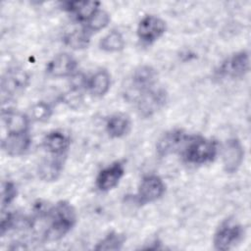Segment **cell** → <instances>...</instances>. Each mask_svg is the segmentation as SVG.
I'll list each match as a JSON object with an SVG mask.
<instances>
[{
	"label": "cell",
	"mask_w": 251,
	"mask_h": 251,
	"mask_svg": "<svg viewBox=\"0 0 251 251\" xmlns=\"http://www.w3.org/2000/svg\"><path fill=\"white\" fill-rule=\"evenodd\" d=\"M125 38L123 34L117 29L111 30L99 41L100 49L108 53L120 52L125 48Z\"/></svg>",
	"instance_id": "obj_21"
},
{
	"label": "cell",
	"mask_w": 251,
	"mask_h": 251,
	"mask_svg": "<svg viewBox=\"0 0 251 251\" xmlns=\"http://www.w3.org/2000/svg\"><path fill=\"white\" fill-rule=\"evenodd\" d=\"M157 71L153 67L142 65L134 70L131 76V83L133 88L140 93L154 87L157 82Z\"/></svg>",
	"instance_id": "obj_16"
},
{
	"label": "cell",
	"mask_w": 251,
	"mask_h": 251,
	"mask_svg": "<svg viewBox=\"0 0 251 251\" xmlns=\"http://www.w3.org/2000/svg\"><path fill=\"white\" fill-rule=\"evenodd\" d=\"M166 22L155 15H146L138 23L137 37L144 44H152L166 32Z\"/></svg>",
	"instance_id": "obj_7"
},
{
	"label": "cell",
	"mask_w": 251,
	"mask_h": 251,
	"mask_svg": "<svg viewBox=\"0 0 251 251\" xmlns=\"http://www.w3.org/2000/svg\"><path fill=\"white\" fill-rule=\"evenodd\" d=\"M244 146L236 137L228 138L222 149L223 168L226 174H234L241 167L244 160Z\"/></svg>",
	"instance_id": "obj_8"
},
{
	"label": "cell",
	"mask_w": 251,
	"mask_h": 251,
	"mask_svg": "<svg viewBox=\"0 0 251 251\" xmlns=\"http://www.w3.org/2000/svg\"><path fill=\"white\" fill-rule=\"evenodd\" d=\"M125 164L122 161H116L108 167L101 170L96 177V187L107 192L116 187L125 175Z\"/></svg>",
	"instance_id": "obj_12"
},
{
	"label": "cell",
	"mask_w": 251,
	"mask_h": 251,
	"mask_svg": "<svg viewBox=\"0 0 251 251\" xmlns=\"http://www.w3.org/2000/svg\"><path fill=\"white\" fill-rule=\"evenodd\" d=\"M43 147L51 155L66 156L71 141L67 134L60 130H52L43 138Z\"/></svg>",
	"instance_id": "obj_18"
},
{
	"label": "cell",
	"mask_w": 251,
	"mask_h": 251,
	"mask_svg": "<svg viewBox=\"0 0 251 251\" xmlns=\"http://www.w3.org/2000/svg\"><path fill=\"white\" fill-rule=\"evenodd\" d=\"M29 83L28 74L22 68L14 67L6 71L1 79V91L3 95H13Z\"/></svg>",
	"instance_id": "obj_10"
},
{
	"label": "cell",
	"mask_w": 251,
	"mask_h": 251,
	"mask_svg": "<svg viewBox=\"0 0 251 251\" xmlns=\"http://www.w3.org/2000/svg\"><path fill=\"white\" fill-rule=\"evenodd\" d=\"M189 135L182 129L175 128L168 130L162 134L156 143V151L160 157L181 152Z\"/></svg>",
	"instance_id": "obj_9"
},
{
	"label": "cell",
	"mask_w": 251,
	"mask_h": 251,
	"mask_svg": "<svg viewBox=\"0 0 251 251\" xmlns=\"http://www.w3.org/2000/svg\"><path fill=\"white\" fill-rule=\"evenodd\" d=\"M219 152L218 142L201 135H189L180 154L182 159L192 165H205L213 162Z\"/></svg>",
	"instance_id": "obj_2"
},
{
	"label": "cell",
	"mask_w": 251,
	"mask_h": 251,
	"mask_svg": "<svg viewBox=\"0 0 251 251\" xmlns=\"http://www.w3.org/2000/svg\"><path fill=\"white\" fill-rule=\"evenodd\" d=\"M18 188L13 181L7 180L2 183V192H1V209L4 210L7 208L17 197Z\"/></svg>",
	"instance_id": "obj_26"
},
{
	"label": "cell",
	"mask_w": 251,
	"mask_h": 251,
	"mask_svg": "<svg viewBox=\"0 0 251 251\" xmlns=\"http://www.w3.org/2000/svg\"><path fill=\"white\" fill-rule=\"evenodd\" d=\"M166 191L164 180L157 175L151 174L144 176L138 185L135 201L139 205L155 202L162 198Z\"/></svg>",
	"instance_id": "obj_5"
},
{
	"label": "cell",
	"mask_w": 251,
	"mask_h": 251,
	"mask_svg": "<svg viewBox=\"0 0 251 251\" xmlns=\"http://www.w3.org/2000/svg\"><path fill=\"white\" fill-rule=\"evenodd\" d=\"M51 115L52 108L48 103L44 101H38L30 108V119L34 122H46L50 119Z\"/></svg>",
	"instance_id": "obj_25"
},
{
	"label": "cell",
	"mask_w": 251,
	"mask_h": 251,
	"mask_svg": "<svg viewBox=\"0 0 251 251\" xmlns=\"http://www.w3.org/2000/svg\"><path fill=\"white\" fill-rule=\"evenodd\" d=\"M65 156L51 155L44 158L38 165L37 176L38 177L46 182L57 180L64 169Z\"/></svg>",
	"instance_id": "obj_14"
},
{
	"label": "cell",
	"mask_w": 251,
	"mask_h": 251,
	"mask_svg": "<svg viewBox=\"0 0 251 251\" xmlns=\"http://www.w3.org/2000/svg\"><path fill=\"white\" fill-rule=\"evenodd\" d=\"M97 1H67L62 4L63 10L72 14L77 22L85 23L99 9Z\"/></svg>",
	"instance_id": "obj_15"
},
{
	"label": "cell",
	"mask_w": 251,
	"mask_h": 251,
	"mask_svg": "<svg viewBox=\"0 0 251 251\" xmlns=\"http://www.w3.org/2000/svg\"><path fill=\"white\" fill-rule=\"evenodd\" d=\"M91 33L85 29L84 26L74 29L70 33L66 34L64 40L65 43L73 49L79 50L84 49L89 45Z\"/></svg>",
	"instance_id": "obj_22"
},
{
	"label": "cell",
	"mask_w": 251,
	"mask_h": 251,
	"mask_svg": "<svg viewBox=\"0 0 251 251\" xmlns=\"http://www.w3.org/2000/svg\"><path fill=\"white\" fill-rule=\"evenodd\" d=\"M249 53L246 50H241L222 62L219 69L216 71V74L221 77L227 76L231 78H241L249 72Z\"/></svg>",
	"instance_id": "obj_6"
},
{
	"label": "cell",
	"mask_w": 251,
	"mask_h": 251,
	"mask_svg": "<svg viewBox=\"0 0 251 251\" xmlns=\"http://www.w3.org/2000/svg\"><path fill=\"white\" fill-rule=\"evenodd\" d=\"M126 242V235L118 231H110L94 246L95 250H121Z\"/></svg>",
	"instance_id": "obj_23"
},
{
	"label": "cell",
	"mask_w": 251,
	"mask_h": 251,
	"mask_svg": "<svg viewBox=\"0 0 251 251\" xmlns=\"http://www.w3.org/2000/svg\"><path fill=\"white\" fill-rule=\"evenodd\" d=\"M46 217L50 220V224L43 233L45 241H56L63 238L76 223L75 209L66 200L49 207Z\"/></svg>",
	"instance_id": "obj_1"
},
{
	"label": "cell",
	"mask_w": 251,
	"mask_h": 251,
	"mask_svg": "<svg viewBox=\"0 0 251 251\" xmlns=\"http://www.w3.org/2000/svg\"><path fill=\"white\" fill-rule=\"evenodd\" d=\"M168 99L167 91L162 88H156L155 86L139 93L137 99V112L143 118H149L161 110Z\"/></svg>",
	"instance_id": "obj_4"
},
{
	"label": "cell",
	"mask_w": 251,
	"mask_h": 251,
	"mask_svg": "<svg viewBox=\"0 0 251 251\" xmlns=\"http://www.w3.org/2000/svg\"><path fill=\"white\" fill-rule=\"evenodd\" d=\"M20 222V218H18L14 213L5 212L2 210L1 214V222H0V234L4 236V234L10 229L14 228L15 226Z\"/></svg>",
	"instance_id": "obj_27"
},
{
	"label": "cell",
	"mask_w": 251,
	"mask_h": 251,
	"mask_svg": "<svg viewBox=\"0 0 251 251\" xmlns=\"http://www.w3.org/2000/svg\"><path fill=\"white\" fill-rule=\"evenodd\" d=\"M2 120L7 133L28 132L29 118L20 111L3 110Z\"/></svg>",
	"instance_id": "obj_17"
},
{
	"label": "cell",
	"mask_w": 251,
	"mask_h": 251,
	"mask_svg": "<svg viewBox=\"0 0 251 251\" xmlns=\"http://www.w3.org/2000/svg\"><path fill=\"white\" fill-rule=\"evenodd\" d=\"M105 127L110 137L121 138L129 132L131 122L127 115L124 113H116L107 119Z\"/></svg>",
	"instance_id": "obj_20"
},
{
	"label": "cell",
	"mask_w": 251,
	"mask_h": 251,
	"mask_svg": "<svg viewBox=\"0 0 251 251\" xmlns=\"http://www.w3.org/2000/svg\"><path fill=\"white\" fill-rule=\"evenodd\" d=\"M86 87L94 97H103L111 87V75L106 69L96 71L87 78Z\"/></svg>",
	"instance_id": "obj_19"
},
{
	"label": "cell",
	"mask_w": 251,
	"mask_h": 251,
	"mask_svg": "<svg viewBox=\"0 0 251 251\" xmlns=\"http://www.w3.org/2000/svg\"><path fill=\"white\" fill-rule=\"evenodd\" d=\"M243 237V226L233 218H227L220 224L214 233V248L219 251L230 250L240 243Z\"/></svg>",
	"instance_id": "obj_3"
},
{
	"label": "cell",
	"mask_w": 251,
	"mask_h": 251,
	"mask_svg": "<svg viewBox=\"0 0 251 251\" xmlns=\"http://www.w3.org/2000/svg\"><path fill=\"white\" fill-rule=\"evenodd\" d=\"M31 138L28 132L7 133L2 139L1 147L3 151L11 157L25 155L30 148Z\"/></svg>",
	"instance_id": "obj_13"
},
{
	"label": "cell",
	"mask_w": 251,
	"mask_h": 251,
	"mask_svg": "<svg viewBox=\"0 0 251 251\" xmlns=\"http://www.w3.org/2000/svg\"><path fill=\"white\" fill-rule=\"evenodd\" d=\"M77 62L69 53H60L54 56L46 66V73L53 77H67L75 74Z\"/></svg>",
	"instance_id": "obj_11"
},
{
	"label": "cell",
	"mask_w": 251,
	"mask_h": 251,
	"mask_svg": "<svg viewBox=\"0 0 251 251\" xmlns=\"http://www.w3.org/2000/svg\"><path fill=\"white\" fill-rule=\"evenodd\" d=\"M111 18L108 12H106L103 9H98L94 12V14L84 23V27L87 31H89L91 34L93 32L100 31L104 29L110 23Z\"/></svg>",
	"instance_id": "obj_24"
}]
</instances>
